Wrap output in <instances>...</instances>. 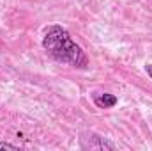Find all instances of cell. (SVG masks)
I'll list each match as a JSON object with an SVG mask.
<instances>
[{
	"instance_id": "6da1fadb",
	"label": "cell",
	"mask_w": 152,
	"mask_h": 151,
	"mask_svg": "<svg viewBox=\"0 0 152 151\" xmlns=\"http://www.w3.org/2000/svg\"><path fill=\"white\" fill-rule=\"evenodd\" d=\"M42 46L58 62H64L75 68H85L88 62L81 46L60 25H51L46 29L42 38Z\"/></svg>"
},
{
	"instance_id": "7a4b0ae2",
	"label": "cell",
	"mask_w": 152,
	"mask_h": 151,
	"mask_svg": "<svg viewBox=\"0 0 152 151\" xmlns=\"http://www.w3.org/2000/svg\"><path fill=\"white\" fill-rule=\"evenodd\" d=\"M85 148H90V150H115V144L110 142L108 139L101 137V135H96V133H90L88 135V144H83Z\"/></svg>"
},
{
	"instance_id": "3957f363",
	"label": "cell",
	"mask_w": 152,
	"mask_h": 151,
	"mask_svg": "<svg viewBox=\"0 0 152 151\" xmlns=\"http://www.w3.org/2000/svg\"><path fill=\"white\" fill-rule=\"evenodd\" d=\"M117 96L113 94H108V93H104V94H101L99 98H96V105L97 107H101V109H110V107H115L117 105Z\"/></svg>"
},
{
	"instance_id": "277c9868",
	"label": "cell",
	"mask_w": 152,
	"mask_h": 151,
	"mask_svg": "<svg viewBox=\"0 0 152 151\" xmlns=\"http://www.w3.org/2000/svg\"><path fill=\"white\" fill-rule=\"evenodd\" d=\"M0 150H18V146H14L11 142H5V141H0Z\"/></svg>"
},
{
	"instance_id": "5b68a950",
	"label": "cell",
	"mask_w": 152,
	"mask_h": 151,
	"mask_svg": "<svg viewBox=\"0 0 152 151\" xmlns=\"http://www.w3.org/2000/svg\"><path fill=\"white\" fill-rule=\"evenodd\" d=\"M145 71H147V75L152 78V64H147V66H145Z\"/></svg>"
}]
</instances>
